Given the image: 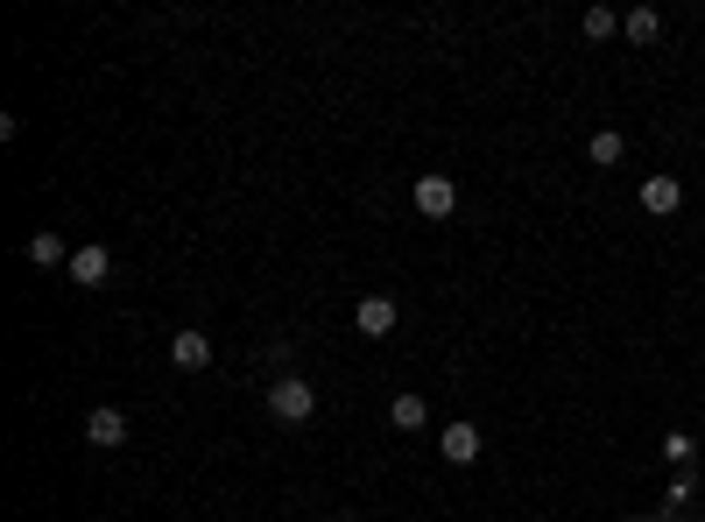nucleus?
<instances>
[{"mask_svg":"<svg viewBox=\"0 0 705 522\" xmlns=\"http://www.w3.org/2000/svg\"><path fill=\"white\" fill-rule=\"evenodd\" d=\"M85 445H93V452H120V445H127V410L99 402V410L85 416Z\"/></svg>","mask_w":705,"mask_h":522,"instance_id":"obj_4","label":"nucleus"},{"mask_svg":"<svg viewBox=\"0 0 705 522\" xmlns=\"http://www.w3.org/2000/svg\"><path fill=\"white\" fill-rule=\"evenodd\" d=\"M642 213H649V219H678V213H684V184H678L670 170L642 177Z\"/></svg>","mask_w":705,"mask_h":522,"instance_id":"obj_3","label":"nucleus"},{"mask_svg":"<svg viewBox=\"0 0 705 522\" xmlns=\"http://www.w3.org/2000/svg\"><path fill=\"white\" fill-rule=\"evenodd\" d=\"M438 452H445V466H473L479 459V424H445Z\"/></svg>","mask_w":705,"mask_h":522,"instance_id":"obj_8","label":"nucleus"},{"mask_svg":"<svg viewBox=\"0 0 705 522\" xmlns=\"http://www.w3.org/2000/svg\"><path fill=\"white\" fill-rule=\"evenodd\" d=\"M664 459H670L678 473H692V459H698V438H692V430H664Z\"/></svg>","mask_w":705,"mask_h":522,"instance_id":"obj_12","label":"nucleus"},{"mask_svg":"<svg viewBox=\"0 0 705 522\" xmlns=\"http://www.w3.org/2000/svg\"><path fill=\"white\" fill-rule=\"evenodd\" d=\"M170 361L184 367V375H205V367H212V332H198V325H184V332L170 339Z\"/></svg>","mask_w":705,"mask_h":522,"instance_id":"obj_6","label":"nucleus"},{"mask_svg":"<svg viewBox=\"0 0 705 522\" xmlns=\"http://www.w3.org/2000/svg\"><path fill=\"white\" fill-rule=\"evenodd\" d=\"M579 28H586L593 43H607L613 28H621V14H613V8H586V14H579Z\"/></svg>","mask_w":705,"mask_h":522,"instance_id":"obj_14","label":"nucleus"},{"mask_svg":"<svg viewBox=\"0 0 705 522\" xmlns=\"http://www.w3.org/2000/svg\"><path fill=\"white\" fill-rule=\"evenodd\" d=\"M268 416H276V424H311V416H318V389H311L304 375H276L268 381Z\"/></svg>","mask_w":705,"mask_h":522,"instance_id":"obj_1","label":"nucleus"},{"mask_svg":"<svg viewBox=\"0 0 705 522\" xmlns=\"http://www.w3.org/2000/svg\"><path fill=\"white\" fill-rule=\"evenodd\" d=\"M388 416H396V430H424L430 424V402L424 396H396V402H388Z\"/></svg>","mask_w":705,"mask_h":522,"instance_id":"obj_11","label":"nucleus"},{"mask_svg":"<svg viewBox=\"0 0 705 522\" xmlns=\"http://www.w3.org/2000/svg\"><path fill=\"white\" fill-rule=\"evenodd\" d=\"M353 325H360V339H388L402 325L396 296H360V304H353Z\"/></svg>","mask_w":705,"mask_h":522,"instance_id":"obj_5","label":"nucleus"},{"mask_svg":"<svg viewBox=\"0 0 705 522\" xmlns=\"http://www.w3.org/2000/svg\"><path fill=\"white\" fill-rule=\"evenodd\" d=\"M621 36H628V43H656V36H664V14H656V8L621 14Z\"/></svg>","mask_w":705,"mask_h":522,"instance_id":"obj_10","label":"nucleus"},{"mask_svg":"<svg viewBox=\"0 0 705 522\" xmlns=\"http://www.w3.org/2000/svg\"><path fill=\"white\" fill-rule=\"evenodd\" d=\"M586 156L599 162V170H613V162H621V156H628V142H621V134H613V128H599V134H593V142H586Z\"/></svg>","mask_w":705,"mask_h":522,"instance_id":"obj_13","label":"nucleus"},{"mask_svg":"<svg viewBox=\"0 0 705 522\" xmlns=\"http://www.w3.org/2000/svg\"><path fill=\"white\" fill-rule=\"evenodd\" d=\"M410 205H416L424 219H452V213H459V184H452L445 170H424V177L410 184Z\"/></svg>","mask_w":705,"mask_h":522,"instance_id":"obj_2","label":"nucleus"},{"mask_svg":"<svg viewBox=\"0 0 705 522\" xmlns=\"http://www.w3.org/2000/svg\"><path fill=\"white\" fill-rule=\"evenodd\" d=\"M28 262H36V268H71L64 233H50V227H42V233H28Z\"/></svg>","mask_w":705,"mask_h":522,"instance_id":"obj_9","label":"nucleus"},{"mask_svg":"<svg viewBox=\"0 0 705 522\" xmlns=\"http://www.w3.org/2000/svg\"><path fill=\"white\" fill-rule=\"evenodd\" d=\"M107 276H113V255L107 247H71V282H78V290H107Z\"/></svg>","mask_w":705,"mask_h":522,"instance_id":"obj_7","label":"nucleus"}]
</instances>
